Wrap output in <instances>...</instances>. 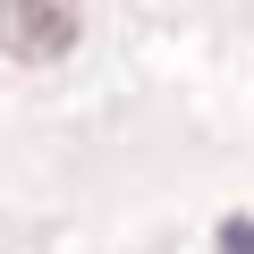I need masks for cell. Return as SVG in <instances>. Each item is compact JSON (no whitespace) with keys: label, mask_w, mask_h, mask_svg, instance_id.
Listing matches in <instances>:
<instances>
[{"label":"cell","mask_w":254,"mask_h":254,"mask_svg":"<svg viewBox=\"0 0 254 254\" xmlns=\"http://www.w3.org/2000/svg\"><path fill=\"white\" fill-rule=\"evenodd\" d=\"M76 43V0H0V51L43 68Z\"/></svg>","instance_id":"6da1fadb"},{"label":"cell","mask_w":254,"mask_h":254,"mask_svg":"<svg viewBox=\"0 0 254 254\" xmlns=\"http://www.w3.org/2000/svg\"><path fill=\"white\" fill-rule=\"evenodd\" d=\"M220 254H254V220H220Z\"/></svg>","instance_id":"7a4b0ae2"}]
</instances>
